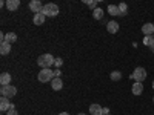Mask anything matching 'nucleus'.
<instances>
[{
  "label": "nucleus",
  "mask_w": 154,
  "mask_h": 115,
  "mask_svg": "<svg viewBox=\"0 0 154 115\" xmlns=\"http://www.w3.org/2000/svg\"><path fill=\"white\" fill-rule=\"evenodd\" d=\"M56 63V58L51 55V54H43L37 58V65L40 66L42 69H49Z\"/></svg>",
  "instance_id": "nucleus-1"
},
{
  "label": "nucleus",
  "mask_w": 154,
  "mask_h": 115,
  "mask_svg": "<svg viewBox=\"0 0 154 115\" xmlns=\"http://www.w3.org/2000/svg\"><path fill=\"white\" fill-rule=\"evenodd\" d=\"M42 12L46 17H56L59 14V6L56 3H46L42 9Z\"/></svg>",
  "instance_id": "nucleus-2"
},
{
  "label": "nucleus",
  "mask_w": 154,
  "mask_h": 115,
  "mask_svg": "<svg viewBox=\"0 0 154 115\" xmlns=\"http://www.w3.org/2000/svg\"><path fill=\"white\" fill-rule=\"evenodd\" d=\"M53 78H54V71H51V69H42L38 72V81H42V83L53 81Z\"/></svg>",
  "instance_id": "nucleus-3"
},
{
  "label": "nucleus",
  "mask_w": 154,
  "mask_h": 115,
  "mask_svg": "<svg viewBox=\"0 0 154 115\" xmlns=\"http://www.w3.org/2000/svg\"><path fill=\"white\" fill-rule=\"evenodd\" d=\"M131 78L134 80V81H139V83H142L145 78H146V71H145V68H136L134 69V72L131 74Z\"/></svg>",
  "instance_id": "nucleus-4"
},
{
  "label": "nucleus",
  "mask_w": 154,
  "mask_h": 115,
  "mask_svg": "<svg viewBox=\"0 0 154 115\" xmlns=\"http://www.w3.org/2000/svg\"><path fill=\"white\" fill-rule=\"evenodd\" d=\"M0 92H2V97H6V98H11L17 94V89L16 86H11V84H6V86H2L0 89Z\"/></svg>",
  "instance_id": "nucleus-5"
},
{
  "label": "nucleus",
  "mask_w": 154,
  "mask_h": 115,
  "mask_svg": "<svg viewBox=\"0 0 154 115\" xmlns=\"http://www.w3.org/2000/svg\"><path fill=\"white\" fill-rule=\"evenodd\" d=\"M45 5H42L40 0H32V2H29V9L32 12H35V14H38V12H42Z\"/></svg>",
  "instance_id": "nucleus-6"
},
{
  "label": "nucleus",
  "mask_w": 154,
  "mask_h": 115,
  "mask_svg": "<svg viewBox=\"0 0 154 115\" xmlns=\"http://www.w3.org/2000/svg\"><path fill=\"white\" fill-rule=\"evenodd\" d=\"M106 29H108L109 34H116V32L119 31V23H117V22H114V20L108 22V23H106Z\"/></svg>",
  "instance_id": "nucleus-7"
},
{
  "label": "nucleus",
  "mask_w": 154,
  "mask_h": 115,
  "mask_svg": "<svg viewBox=\"0 0 154 115\" xmlns=\"http://www.w3.org/2000/svg\"><path fill=\"white\" fill-rule=\"evenodd\" d=\"M11 108V103H9V100L6 97H2L0 98V111H3V112H8Z\"/></svg>",
  "instance_id": "nucleus-8"
},
{
  "label": "nucleus",
  "mask_w": 154,
  "mask_h": 115,
  "mask_svg": "<svg viewBox=\"0 0 154 115\" xmlns=\"http://www.w3.org/2000/svg\"><path fill=\"white\" fill-rule=\"evenodd\" d=\"M102 112H103V108H102L100 105H91L89 106V114L91 115H102Z\"/></svg>",
  "instance_id": "nucleus-9"
},
{
  "label": "nucleus",
  "mask_w": 154,
  "mask_h": 115,
  "mask_svg": "<svg viewBox=\"0 0 154 115\" xmlns=\"http://www.w3.org/2000/svg\"><path fill=\"white\" fill-rule=\"evenodd\" d=\"M142 32L145 35H152L154 34V25L152 23H145L142 26Z\"/></svg>",
  "instance_id": "nucleus-10"
},
{
  "label": "nucleus",
  "mask_w": 154,
  "mask_h": 115,
  "mask_svg": "<svg viewBox=\"0 0 154 115\" xmlns=\"http://www.w3.org/2000/svg\"><path fill=\"white\" fill-rule=\"evenodd\" d=\"M45 19H46V16L43 14V12H38V14H34L32 22H34V25H43L45 23Z\"/></svg>",
  "instance_id": "nucleus-11"
},
{
  "label": "nucleus",
  "mask_w": 154,
  "mask_h": 115,
  "mask_svg": "<svg viewBox=\"0 0 154 115\" xmlns=\"http://www.w3.org/2000/svg\"><path fill=\"white\" fill-rule=\"evenodd\" d=\"M51 86H53L54 91H60V89L63 87V83H62V80H60V77H54L53 81H51Z\"/></svg>",
  "instance_id": "nucleus-12"
},
{
  "label": "nucleus",
  "mask_w": 154,
  "mask_h": 115,
  "mask_svg": "<svg viewBox=\"0 0 154 115\" xmlns=\"http://www.w3.org/2000/svg\"><path fill=\"white\" fill-rule=\"evenodd\" d=\"M0 84H2V86L11 84V75L8 72H3L2 75H0Z\"/></svg>",
  "instance_id": "nucleus-13"
},
{
  "label": "nucleus",
  "mask_w": 154,
  "mask_h": 115,
  "mask_svg": "<svg viewBox=\"0 0 154 115\" xmlns=\"http://www.w3.org/2000/svg\"><path fill=\"white\" fill-rule=\"evenodd\" d=\"M19 6H20L19 0H8V2H6V8H8L9 11H16Z\"/></svg>",
  "instance_id": "nucleus-14"
},
{
  "label": "nucleus",
  "mask_w": 154,
  "mask_h": 115,
  "mask_svg": "<svg viewBox=\"0 0 154 115\" xmlns=\"http://www.w3.org/2000/svg\"><path fill=\"white\" fill-rule=\"evenodd\" d=\"M142 92H143V84L139 83V81H136V83L133 84V94H134V95H140Z\"/></svg>",
  "instance_id": "nucleus-15"
},
{
  "label": "nucleus",
  "mask_w": 154,
  "mask_h": 115,
  "mask_svg": "<svg viewBox=\"0 0 154 115\" xmlns=\"http://www.w3.org/2000/svg\"><path fill=\"white\" fill-rule=\"evenodd\" d=\"M9 52H11V45H9L8 42H3L2 45H0V54L6 55V54H9Z\"/></svg>",
  "instance_id": "nucleus-16"
},
{
  "label": "nucleus",
  "mask_w": 154,
  "mask_h": 115,
  "mask_svg": "<svg viewBox=\"0 0 154 115\" xmlns=\"http://www.w3.org/2000/svg\"><path fill=\"white\" fill-rule=\"evenodd\" d=\"M103 9H100V8H96L94 11H93V17L96 19V20H100V19H103Z\"/></svg>",
  "instance_id": "nucleus-17"
},
{
  "label": "nucleus",
  "mask_w": 154,
  "mask_h": 115,
  "mask_svg": "<svg viewBox=\"0 0 154 115\" xmlns=\"http://www.w3.org/2000/svg\"><path fill=\"white\" fill-rule=\"evenodd\" d=\"M16 40H17V35H16L14 32H8V34H6V40H5V42H8V43L11 45V43H14Z\"/></svg>",
  "instance_id": "nucleus-18"
},
{
  "label": "nucleus",
  "mask_w": 154,
  "mask_h": 115,
  "mask_svg": "<svg viewBox=\"0 0 154 115\" xmlns=\"http://www.w3.org/2000/svg\"><path fill=\"white\" fill-rule=\"evenodd\" d=\"M109 77H111L112 81H119V80L122 78V74H120V71H112Z\"/></svg>",
  "instance_id": "nucleus-19"
},
{
  "label": "nucleus",
  "mask_w": 154,
  "mask_h": 115,
  "mask_svg": "<svg viewBox=\"0 0 154 115\" xmlns=\"http://www.w3.org/2000/svg\"><path fill=\"white\" fill-rule=\"evenodd\" d=\"M108 12H109L111 16H119V6L109 5V6H108Z\"/></svg>",
  "instance_id": "nucleus-20"
},
{
  "label": "nucleus",
  "mask_w": 154,
  "mask_h": 115,
  "mask_svg": "<svg viewBox=\"0 0 154 115\" xmlns=\"http://www.w3.org/2000/svg\"><path fill=\"white\" fill-rule=\"evenodd\" d=\"M126 11H128V5L126 3H120L119 5V16H126Z\"/></svg>",
  "instance_id": "nucleus-21"
},
{
  "label": "nucleus",
  "mask_w": 154,
  "mask_h": 115,
  "mask_svg": "<svg viewBox=\"0 0 154 115\" xmlns=\"http://www.w3.org/2000/svg\"><path fill=\"white\" fill-rule=\"evenodd\" d=\"M152 42H154V37H152V35H145V37H143V45L149 46Z\"/></svg>",
  "instance_id": "nucleus-22"
},
{
  "label": "nucleus",
  "mask_w": 154,
  "mask_h": 115,
  "mask_svg": "<svg viewBox=\"0 0 154 115\" xmlns=\"http://www.w3.org/2000/svg\"><path fill=\"white\" fill-rule=\"evenodd\" d=\"M83 3H86L89 8H93V11L96 9V5H97V0H83Z\"/></svg>",
  "instance_id": "nucleus-23"
},
{
  "label": "nucleus",
  "mask_w": 154,
  "mask_h": 115,
  "mask_svg": "<svg viewBox=\"0 0 154 115\" xmlns=\"http://www.w3.org/2000/svg\"><path fill=\"white\" fill-rule=\"evenodd\" d=\"M6 115H19V112L16 111V106L11 103V108H9V111L6 112Z\"/></svg>",
  "instance_id": "nucleus-24"
},
{
  "label": "nucleus",
  "mask_w": 154,
  "mask_h": 115,
  "mask_svg": "<svg viewBox=\"0 0 154 115\" xmlns=\"http://www.w3.org/2000/svg\"><path fill=\"white\" fill-rule=\"evenodd\" d=\"M62 63H63V60H62L60 57H57V58H56V63H54V65H56V68H57V69H60V66H62Z\"/></svg>",
  "instance_id": "nucleus-25"
},
{
  "label": "nucleus",
  "mask_w": 154,
  "mask_h": 115,
  "mask_svg": "<svg viewBox=\"0 0 154 115\" xmlns=\"http://www.w3.org/2000/svg\"><path fill=\"white\" fill-rule=\"evenodd\" d=\"M102 115H109V109H108V108H103V112H102Z\"/></svg>",
  "instance_id": "nucleus-26"
},
{
  "label": "nucleus",
  "mask_w": 154,
  "mask_h": 115,
  "mask_svg": "<svg viewBox=\"0 0 154 115\" xmlns=\"http://www.w3.org/2000/svg\"><path fill=\"white\" fill-rule=\"evenodd\" d=\"M60 75H62L60 69H56V71H54V77H60Z\"/></svg>",
  "instance_id": "nucleus-27"
},
{
  "label": "nucleus",
  "mask_w": 154,
  "mask_h": 115,
  "mask_svg": "<svg viewBox=\"0 0 154 115\" xmlns=\"http://www.w3.org/2000/svg\"><path fill=\"white\" fill-rule=\"evenodd\" d=\"M149 49H151V52H152V54H154V42H152V43H151V45H149Z\"/></svg>",
  "instance_id": "nucleus-28"
},
{
  "label": "nucleus",
  "mask_w": 154,
  "mask_h": 115,
  "mask_svg": "<svg viewBox=\"0 0 154 115\" xmlns=\"http://www.w3.org/2000/svg\"><path fill=\"white\" fill-rule=\"evenodd\" d=\"M59 115H69L68 112H62V114H59Z\"/></svg>",
  "instance_id": "nucleus-29"
},
{
  "label": "nucleus",
  "mask_w": 154,
  "mask_h": 115,
  "mask_svg": "<svg viewBox=\"0 0 154 115\" xmlns=\"http://www.w3.org/2000/svg\"><path fill=\"white\" fill-rule=\"evenodd\" d=\"M77 115H85V114H77Z\"/></svg>",
  "instance_id": "nucleus-30"
},
{
  "label": "nucleus",
  "mask_w": 154,
  "mask_h": 115,
  "mask_svg": "<svg viewBox=\"0 0 154 115\" xmlns=\"http://www.w3.org/2000/svg\"><path fill=\"white\" fill-rule=\"evenodd\" d=\"M152 87H154V80H152Z\"/></svg>",
  "instance_id": "nucleus-31"
},
{
  "label": "nucleus",
  "mask_w": 154,
  "mask_h": 115,
  "mask_svg": "<svg viewBox=\"0 0 154 115\" xmlns=\"http://www.w3.org/2000/svg\"><path fill=\"white\" fill-rule=\"evenodd\" d=\"M152 103H154V97H152Z\"/></svg>",
  "instance_id": "nucleus-32"
},
{
  "label": "nucleus",
  "mask_w": 154,
  "mask_h": 115,
  "mask_svg": "<svg viewBox=\"0 0 154 115\" xmlns=\"http://www.w3.org/2000/svg\"><path fill=\"white\" fill-rule=\"evenodd\" d=\"M152 37H154V34H152Z\"/></svg>",
  "instance_id": "nucleus-33"
}]
</instances>
